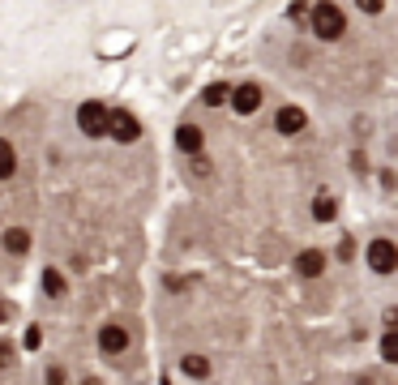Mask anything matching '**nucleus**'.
Returning a JSON list of instances; mask_svg holds the SVG:
<instances>
[{"label":"nucleus","mask_w":398,"mask_h":385,"mask_svg":"<svg viewBox=\"0 0 398 385\" xmlns=\"http://www.w3.org/2000/svg\"><path fill=\"white\" fill-rule=\"evenodd\" d=\"M309 26L321 43H338L347 34V13L334 5V0H317V5H309Z\"/></svg>","instance_id":"f257e3e1"},{"label":"nucleus","mask_w":398,"mask_h":385,"mask_svg":"<svg viewBox=\"0 0 398 385\" xmlns=\"http://www.w3.org/2000/svg\"><path fill=\"white\" fill-rule=\"evenodd\" d=\"M364 261H368L373 274H394V270H398V244H394L390 236H377V240L364 248Z\"/></svg>","instance_id":"f03ea898"},{"label":"nucleus","mask_w":398,"mask_h":385,"mask_svg":"<svg viewBox=\"0 0 398 385\" xmlns=\"http://www.w3.org/2000/svg\"><path fill=\"white\" fill-rule=\"evenodd\" d=\"M227 103H232V112H236V116H253V112H261L266 90H261L257 82H240V86L227 90Z\"/></svg>","instance_id":"7ed1b4c3"},{"label":"nucleus","mask_w":398,"mask_h":385,"mask_svg":"<svg viewBox=\"0 0 398 385\" xmlns=\"http://www.w3.org/2000/svg\"><path fill=\"white\" fill-rule=\"evenodd\" d=\"M103 137L120 141V146H133V141L142 137V125H137V116H133V112L116 107V112H107V133H103Z\"/></svg>","instance_id":"20e7f679"},{"label":"nucleus","mask_w":398,"mask_h":385,"mask_svg":"<svg viewBox=\"0 0 398 385\" xmlns=\"http://www.w3.org/2000/svg\"><path fill=\"white\" fill-rule=\"evenodd\" d=\"M77 129H82L86 137H103V133H107V107L94 103V99L82 103V107H77Z\"/></svg>","instance_id":"39448f33"},{"label":"nucleus","mask_w":398,"mask_h":385,"mask_svg":"<svg viewBox=\"0 0 398 385\" xmlns=\"http://www.w3.org/2000/svg\"><path fill=\"white\" fill-rule=\"evenodd\" d=\"M99 351H103V355H125V351H129V329L116 325V321L99 325Z\"/></svg>","instance_id":"423d86ee"},{"label":"nucleus","mask_w":398,"mask_h":385,"mask_svg":"<svg viewBox=\"0 0 398 385\" xmlns=\"http://www.w3.org/2000/svg\"><path fill=\"white\" fill-rule=\"evenodd\" d=\"M304 125H309V116H304V107H278L274 112V129L282 133V137H296V133H304Z\"/></svg>","instance_id":"0eeeda50"},{"label":"nucleus","mask_w":398,"mask_h":385,"mask_svg":"<svg viewBox=\"0 0 398 385\" xmlns=\"http://www.w3.org/2000/svg\"><path fill=\"white\" fill-rule=\"evenodd\" d=\"M296 274H300V279H321V274H325V253L321 248H304L296 257Z\"/></svg>","instance_id":"6e6552de"},{"label":"nucleus","mask_w":398,"mask_h":385,"mask_svg":"<svg viewBox=\"0 0 398 385\" xmlns=\"http://www.w3.org/2000/svg\"><path fill=\"white\" fill-rule=\"evenodd\" d=\"M0 248H5L9 257H26V253H30V232H26V227H5Z\"/></svg>","instance_id":"1a4fd4ad"},{"label":"nucleus","mask_w":398,"mask_h":385,"mask_svg":"<svg viewBox=\"0 0 398 385\" xmlns=\"http://www.w3.org/2000/svg\"><path fill=\"white\" fill-rule=\"evenodd\" d=\"M176 146H180L185 154H201V146H206L201 125H180V129H176Z\"/></svg>","instance_id":"9d476101"},{"label":"nucleus","mask_w":398,"mask_h":385,"mask_svg":"<svg viewBox=\"0 0 398 385\" xmlns=\"http://www.w3.org/2000/svg\"><path fill=\"white\" fill-rule=\"evenodd\" d=\"M65 291H69V279H65L56 265H47V270H43V296H47V300H61Z\"/></svg>","instance_id":"9b49d317"},{"label":"nucleus","mask_w":398,"mask_h":385,"mask_svg":"<svg viewBox=\"0 0 398 385\" xmlns=\"http://www.w3.org/2000/svg\"><path fill=\"white\" fill-rule=\"evenodd\" d=\"M313 218H317V223H334V218H338V201H334L325 189L313 197Z\"/></svg>","instance_id":"f8f14e48"},{"label":"nucleus","mask_w":398,"mask_h":385,"mask_svg":"<svg viewBox=\"0 0 398 385\" xmlns=\"http://www.w3.org/2000/svg\"><path fill=\"white\" fill-rule=\"evenodd\" d=\"M18 176V150L9 137H0V180H13Z\"/></svg>","instance_id":"ddd939ff"},{"label":"nucleus","mask_w":398,"mask_h":385,"mask_svg":"<svg viewBox=\"0 0 398 385\" xmlns=\"http://www.w3.org/2000/svg\"><path fill=\"white\" fill-rule=\"evenodd\" d=\"M180 372H185V377H193V381H206V377H210V360L189 351V355L180 360Z\"/></svg>","instance_id":"4468645a"},{"label":"nucleus","mask_w":398,"mask_h":385,"mask_svg":"<svg viewBox=\"0 0 398 385\" xmlns=\"http://www.w3.org/2000/svg\"><path fill=\"white\" fill-rule=\"evenodd\" d=\"M227 90H232L227 82H210V86L201 90V103H206V107H223V103H227Z\"/></svg>","instance_id":"2eb2a0df"},{"label":"nucleus","mask_w":398,"mask_h":385,"mask_svg":"<svg viewBox=\"0 0 398 385\" xmlns=\"http://www.w3.org/2000/svg\"><path fill=\"white\" fill-rule=\"evenodd\" d=\"M381 360H385V364H398V329H385V339H381Z\"/></svg>","instance_id":"dca6fc26"},{"label":"nucleus","mask_w":398,"mask_h":385,"mask_svg":"<svg viewBox=\"0 0 398 385\" xmlns=\"http://www.w3.org/2000/svg\"><path fill=\"white\" fill-rule=\"evenodd\" d=\"M356 9H360V13H368V18H377V13L385 9V0H356Z\"/></svg>","instance_id":"f3484780"},{"label":"nucleus","mask_w":398,"mask_h":385,"mask_svg":"<svg viewBox=\"0 0 398 385\" xmlns=\"http://www.w3.org/2000/svg\"><path fill=\"white\" fill-rule=\"evenodd\" d=\"M292 22H300V26H309V5L300 0V5H292Z\"/></svg>","instance_id":"a211bd4d"},{"label":"nucleus","mask_w":398,"mask_h":385,"mask_svg":"<svg viewBox=\"0 0 398 385\" xmlns=\"http://www.w3.org/2000/svg\"><path fill=\"white\" fill-rule=\"evenodd\" d=\"M13 364V347L9 343H0V368H9Z\"/></svg>","instance_id":"6ab92c4d"},{"label":"nucleus","mask_w":398,"mask_h":385,"mask_svg":"<svg viewBox=\"0 0 398 385\" xmlns=\"http://www.w3.org/2000/svg\"><path fill=\"white\" fill-rule=\"evenodd\" d=\"M0 321H5V304H0Z\"/></svg>","instance_id":"aec40b11"}]
</instances>
